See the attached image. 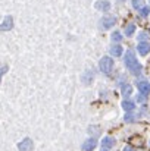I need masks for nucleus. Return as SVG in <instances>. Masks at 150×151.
Returning a JSON list of instances; mask_svg holds the SVG:
<instances>
[{"label":"nucleus","instance_id":"obj_1","mask_svg":"<svg viewBox=\"0 0 150 151\" xmlns=\"http://www.w3.org/2000/svg\"><path fill=\"white\" fill-rule=\"evenodd\" d=\"M124 62H125L127 69H128L133 75H138V73L141 72V65L137 62L134 51H131V50L127 51V53H125V59H124Z\"/></svg>","mask_w":150,"mask_h":151},{"label":"nucleus","instance_id":"obj_2","mask_svg":"<svg viewBox=\"0 0 150 151\" xmlns=\"http://www.w3.org/2000/svg\"><path fill=\"white\" fill-rule=\"evenodd\" d=\"M99 68L103 73H110V70L113 68V60L110 57H107V56L101 57V60H100V63H99Z\"/></svg>","mask_w":150,"mask_h":151},{"label":"nucleus","instance_id":"obj_3","mask_svg":"<svg viewBox=\"0 0 150 151\" xmlns=\"http://www.w3.org/2000/svg\"><path fill=\"white\" fill-rule=\"evenodd\" d=\"M33 147H34V144H33L31 138H25L24 141H21V142L18 144V150L19 151H31Z\"/></svg>","mask_w":150,"mask_h":151},{"label":"nucleus","instance_id":"obj_4","mask_svg":"<svg viewBox=\"0 0 150 151\" xmlns=\"http://www.w3.org/2000/svg\"><path fill=\"white\" fill-rule=\"evenodd\" d=\"M115 22H116V18H115V16H104V18H101V21H100V24H101V27H103L104 29L112 28V27L115 25Z\"/></svg>","mask_w":150,"mask_h":151},{"label":"nucleus","instance_id":"obj_5","mask_svg":"<svg viewBox=\"0 0 150 151\" xmlns=\"http://www.w3.org/2000/svg\"><path fill=\"white\" fill-rule=\"evenodd\" d=\"M12 27H13V18L12 16H6L3 24L0 25V31H9V29H12Z\"/></svg>","mask_w":150,"mask_h":151},{"label":"nucleus","instance_id":"obj_6","mask_svg":"<svg viewBox=\"0 0 150 151\" xmlns=\"http://www.w3.org/2000/svg\"><path fill=\"white\" fill-rule=\"evenodd\" d=\"M137 88L140 90V93H141L143 96H147L150 93V82H147V81H140V82L137 84Z\"/></svg>","mask_w":150,"mask_h":151},{"label":"nucleus","instance_id":"obj_7","mask_svg":"<svg viewBox=\"0 0 150 151\" xmlns=\"http://www.w3.org/2000/svg\"><path fill=\"white\" fill-rule=\"evenodd\" d=\"M96 145H97V141L94 138H90L83 144V151H93L96 148Z\"/></svg>","mask_w":150,"mask_h":151},{"label":"nucleus","instance_id":"obj_8","mask_svg":"<svg viewBox=\"0 0 150 151\" xmlns=\"http://www.w3.org/2000/svg\"><path fill=\"white\" fill-rule=\"evenodd\" d=\"M137 50H138V53L141 54V56H146V54H149L150 53V44L149 43H140L138 46H137Z\"/></svg>","mask_w":150,"mask_h":151},{"label":"nucleus","instance_id":"obj_9","mask_svg":"<svg viewBox=\"0 0 150 151\" xmlns=\"http://www.w3.org/2000/svg\"><path fill=\"white\" fill-rule=\"evenodd\" d=\"M113 145H115V139H113V138L104 137V138L101 139V147H103L104 150H109V148H112Z\"/></svg>","mask_w":150,"mask_h":151},{"label":"nucleus","instance_id":"obj_10","mask_svg":"<svg viewBox=\"0 0 150 151\" xmlns=\"http://www.w3.org/2000/svg\"><path fill=\"white\" fill-rule=\"evenodd\" d=\"M97 9H100L101 12H107L109 9H110V3L109 1H106V0H101V1H97L96 4H94Z\"/></svg>","mask_w":150,"mask_h":151},{"label":"nucleus","instance_id":"obj_11","mask_svg":"<svg viewBox=\"0 0 150 151\" xmlns=\"http://www.w3.org/2000/svg\"><path fill=\"white\" fill-rule=\"evenodd\" d=\"M134 107H136V104H134L133 101H130V100L122 101V109H124L125 111H131V110H134Z\"/></svg>","mask_w":150,"mask_h":151},{"label":"nucleus","instance_id":"obj_12","mask_svg":"<svg viewBox=\"0 0 150 151\" xmlns=\"http://www.w3.org/2000/svg\"><path fill=\"white\" fill-rule=\"evenodd\" d=\"M122 51H124V49H122L121 46H113V47H110V54L115 56V57H119V56L122 54Z\"/></svg>","mask_w":150,"mask_h":151},{"label":"nucleus","instance_id":"obj_13","mask_svg":"<svg viewBox=\"0 0 150 151\" xmlns=\"http://www.w3.org/2000/svg\"><path fill=\"white\" fill-rule=\"evenodd\" d=\"M136 31V25L134 24H130L128 27H125V35H133Z\"/></svg>","mask_w":150,"mask_h":151},{"label":"nucleus","instance_id":"obj_14","mask_svg":"<svg viewBox=\"0 0 150 151\" xmlns=\"http://www.w3.org/2000/svg\"><path fill=\"white\" fill-rule=\"evenodd\" d=\"M144 4V0H133V7L136 9H141Z\"/></svg>","mask_w":150,"mask_h":151},{"label":"nucleus","instance_id":"obj_15","mask_svg":"<svg viewBox=\"0 0 150 151\" xmlns=\"http://www.w3.org/2000/svg\"><path fill=\"white\" fill-rule=\"evenodd\" d=\"M149 12H150V9H149V7H147V6H143V7L140 9V16L146 18V16L149 15Z\"/></svg>","mask_w":150,"mask_h":151},{"label":"nucleus","instance_id":"obj_16","mask_svg":"<svg viewBox=\"0 0 150 151\" xmlns=\"http://www.w3.org/2000/svg\"><path fill=\"white\" fill-rule=\"evenodd\" d=\"M121 40H122V35H121V32L115 31V32L112 34V41H121Z\"/></svg>","mask_w":150,"mask_h":151},{"label":"nucleus","instance_id":"obj_17","mask_svg":"<svg viewBox=\"0 0 150 151\" xmlns=\"http://www.w3.org/2000/svg\"><path fill=\"white\" fill-rule=\"evenodd\" d=\"M147 38H149V34H147L146 31H143V32L138 34V40H140V43H144V40H147Z\"/></svg>","mask_w":150,"mask_h":151},{"label":"nucleus","instance_id":"obj_18","mask_svg":"<svg viewBox=\"0 0 150 151\" xmlns=\"http://www.w3.org/2000/svg\"><path fill=\"white\" fill-rule=\"evenodd\" d=\"M122 93H124V96H125V97H128V96L133 93V88H131V85H127V87H124V88H122Z\"/></svg>","mask_w":150,"mask_h":151},{"label":"nucleus","instance_id":"obj_19","mask_svg":"<svg viewBox=\"0 0 150 151\" xmlns=\"http://www.w3.org/2000/svg\"><path fill=\"white\" fill-rule=\"evenodd\" d=\"M6 72H7V66H1V68H0V82H1V76H3Z\"/></svg>","mask_w":150,"mask_h":151},{"label":"nucleus","instance_id":"obj_20","mask_svg":"<svg viewBox=\"0 0 150 151\" xmlns=\"http://www.w3.org/2000/svg\"><path fill=\"white\" fill-rule=\"evenodd\" d=\"M133 120H134V114H131V113L125 114V122H133Z\"/></svg>","mask_w":150,"mask_h":151},{"label":"nucleus","instance_id":"obj_21","mask_svg":"<svg viewBox=\"0 0 150 151\" xmlns=\"http://www.w3.org/2000/svg\"><path fill=\"white\" fill-rule=\"evenodd\" d=\"M124 151H136V150H134L133 147H130V145H127V147L124 148Z\"/></svg>","mask_w":150,"mask_h":151},{"label":"nucleus","instance_id":"obj_22","mask_svg":"<svg viewBox=\"0 0 150 151\" xmlns=\"http://www.w3.org/2000/svg\"><path fill=\"white\" fill-rule=\"evenodd\" d=\"M144 97H146V96H140V97L137 99V101H144Z\"/></svg>","mask_w":150,"mask_h":151},{"label":"nucleus","instance_id":"obj_23","mask_svg":"<svg viewBox=\"0 0 150 151\" xmlns=\"http://www.w3.org/2000/svg\"><path fill=\"white\" fill-rule=\"evenodd\" d=\"M100 151H107V150H104V148H103V150H100Z\"/></svg>","mask_w":150,"mask_h":151}]
</instances>
